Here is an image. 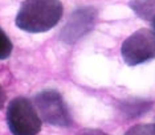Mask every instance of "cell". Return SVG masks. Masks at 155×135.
I'll return each instance as SVG.
<instances>
[{"label":"cell","instance_id":"6da1fadb","mask_svg":"<svg viewBox=\"0 0 155 135\" xmlns=\"http://www.w3.org/2000/svg\"><path fill=\"white\" fill-rule=\"evenodd\" d=\"M62 13L60 0H24L16 15V25L24 32L43 33L57 25Z\"/></svg>","mask_w":155,"mask_h":135},{"label":"cell","instance_id":"7a4b0ae2","mask_svg":"<svg viewBox=\"0 0 155 135\" xmlns=\"http://www.w3.org/2000/svg\"><path fill=\"white\" fill-rule=\"evenodd\" d=\"M7 123L12 135H37L41 130V118L36 106L25 97H16L9 102Z\"/></svg>","mask_w":155,"mask_h":135},{"label":"cell","instance_id":"3957f363","mask_svg":"<svg viewBox=\"0 0 155 135\" xmlns=\"http://www.w3.org/2000/svg\"><path fill=\"white\" fill-rule=\"evenodd\" d=\"M35 106L45 123L57 127L72 126L73 119L64 98L57 90H43L35 97Z\"/></svg>","mask_w":155,"mask_h":135},{"label":"cell","instance_id":"277c9868","mask_svg":"<svg viewBox=\"0 0 155 135\" xmlns=\"http://www.w3.org/2000/svg\"><path fill=\"white\" fill-rule=\"evenodd\" d=\"M122 58L127 65L135 66L155 58V33L142 28L126 38L121 48Z\"/></svg>","mask_w":155,"mask_h":135},{"label":"cell","instance_id":"5b68a950","mask_svg":"<svg viewBox=\"0 0 155 135\" xmlns=\"http://www.w3.org/2000/svg\"><path fill=\"white\" fill-rule=\"evenodd\" d=\"M97 12L93 8L77 9L69 17L68 24L65 25L64 31L61 32V37L66 42H74L80 37L85 36L87 32L91 31L96 23Z\"/></svg>","mask_w":155,"mask_h":135},{"label":"cell","instance_id":"8992f818","mask_svg":"<svg viewBox=\"0 0 155 135\" xmlns=\"http://www.w3.org/2000/svg\"><path fill=\"white\" fill-rule=\"evenodd\" d=\"M129 7L142 20L151 21L155 16V0H130Z\"/></svg>","mask_w":155,"mask_h":135},{"label":"cell","instance_id":"52a82bcc","mask_svg":"<svg viewBox=\"0 0 155 135\" xmlns=\"http://www.w3.org/2000/svg\"><path fill=\"white\" fill-rule=\"evenodd\" d=\"M13 49L11 38L7 36V33L0 28V60H5L11 56Z\"/></svg>","mask_w":155,"mask_h":135},{"label":"cell","instance_id":"ba28073f","mask_svg":"<svg viewBox=\"0 0 155 135\" xmlns=\"http://www.w3.org/2000/svg\"><path fill=\"white\" fill-rule=\"evenodd\" d=\"M125 135H155V125H135L130 127Z\"/></svg>","mask_w":155,"mask_h":135},{"label":"cell","instance_id":"9c48e42d","mask_svg":"<svg viewBox=\"0 0 155 135\" xmlns=\"http://www.w3.org/2000/svg\"><path fill=\"white\" fill-rule=\"evenodd\" d=\"M77 135H110L107 133L102 130H98V129H84L77 133Z\"/></svg>","mask_w":155,"mask_h":135},{"label":"cell","instance_id":"30bf717a","mask_svg":"<svg viewBox=\"0 0 155 135\" xmlns=\"http://www.w3.org/2000/svg\"><path fill=\"white\" fill-rule=\"evenodd\" d=\"M4 104H5V91L2 85H0V109L4 106Z\"/></svg>","mask_w":155,"mask_h":135},{"label":"cell","instance_id":"8fae6325","mask_svg":"<svg viewBox=\"0 0 155 135\" xmlns=\"http://www.w3.org/2000/svg\"><path fill=\"white\" fill-rule=\"evenodd\" d=\"M151 27H153V31H154V33H155V16L153 17V20H151Z\"/></svg>","mask_w":155,"mask_h":135}]
</instances>
